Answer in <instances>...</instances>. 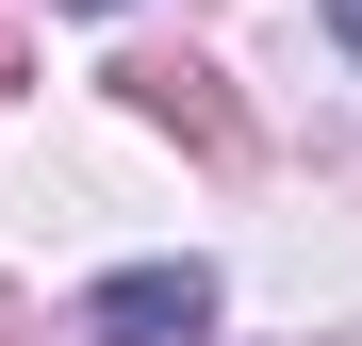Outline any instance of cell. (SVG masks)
Masks as SVG:
<instances>
[{"label": "cell", "mask_w": 362, "mask_h": 346, "mask_svg": "<svg viewBox=\"0 0 362 346\" xmlns=\"http://www.w3.org/2000/svg\"><path fill=\"white\" fill-rule=\"evenodd\" d=\"M83 17H115V0H83Z\"/></svg>", "instance_id": "obj_5"}, {"label": "cell", "mask_w": 362, "mask_h": 346, "mask_svg": "<svg viewBox=\"0 0 362 346\" xmlns=\"http://www.w3.org/2000/svg\"><path fill=\"white\" fill-rule=\"evenodd\" d=\"M132 115H148V132H181V149H214V165L247 149V115L214 99V67H132Z\"/></svg>", "instance_id": "obj_2"}, {"label": "cell", "mask_w": 362, "mask_h": 346, "mask_svg": "<svg viewBox=\"0 0 362 346\" xmlns=\"http://www.w3.org/2000/svg\"><path fill=\"white\" fill-rule=\"evenodd\" d=\"M0 83H17V33H0Z\"/></svg>", "instance_id": "obj_4"}, {"label": "cell", "mask_w": 362, "mask_h": 346, "mask_svg": "<svg viewBox=\"0 0 362 346\" xmlns=\"http://www.w3.org/2000/svg\"><path fill=\"white\" fill-rule=\"evenodd\" d=\"M214 330V264H115L83 297V346H198Z\"/></svg>", "instance_id": "obj_1"}, {"label": "cell", "mask_w": 362, "mask_h": 346, "mask_svg": "<svg viewBox=\"0 0 362 346\" xmlns=\"http://www.w3.org/2000/svg\"><path fill=\"white\" fill-rule=\"evenodd\" d=\"M329 33H346V50H362V0H329Z\"/></svg>", "instance_id": "obj_3"}]
</instances>
